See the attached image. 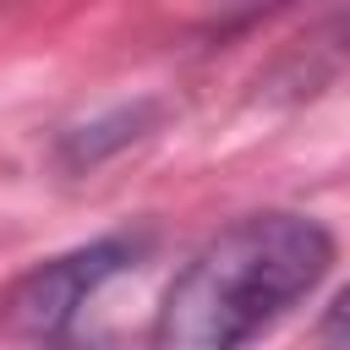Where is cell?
I'll list each match as a JSON object with an SVG mask.
<instances>
[{"instance_id":"6da1fadb","label":"cell","mask_w":350,"mask_h":350,"mask_svg":"<svg viewBox=\"0 0 350 350\" xmlns=\"http://www.w3.org/2000/svg\"><path fill=\"white\" fill-rule=\"evenodd\" d=\"M334 268V235L312 213H246L202 241L170 279L148 350H252Z\"/></svg>"},{"instance_id":"7a4b0ae2","label":"cell","mask_w":350,"mask_h":350,"mask_svg":"<svg viewBox=\"0 0 350 350\" xmlns=\"http://www.w3.org/2000/svg\"><path fill=\"white\" fill-rule=\"evenodd\" d=\"M142 252H148V235L142 230H115V235H98L88 246H71V252L27 268L0 295V328L11 339H33V345H49V339L71 334L77 312L109 279H120L126 268H137Z\"/></svg>"},{"instance_id":"3957f363","label":"cell","mask_w":350,"mask_h":350,"mask_svg":"<svg viewBox=\"0 0 350 350\" xmlns=\"http://www.w3.org/2000/svg\"><path fill=\"white\" fill-rule=\"evenodd\" d=\"M317 345L323 350H350V284L334 295V306L323 312V323H317Z\"/></svg>"},{"instance_id":"277c9868","label":"cell","mask_w":350,"mask_h":350,"mask_svg":"<svg viewBox=\"0 0 350 350\" xmlns=\"http://www.w3.org/2000/svg\"><path fill=\"white\" fill-rule=\"evenodd\" d=\"M44 350H104L98 339H77V334H60V339H49Z\"/></svg>"}]
</instances>
